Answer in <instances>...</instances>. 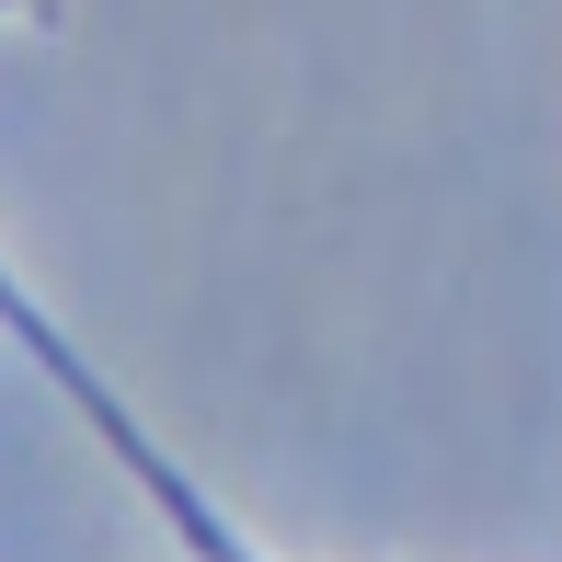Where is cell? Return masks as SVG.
<instances>
[]
</instances>
